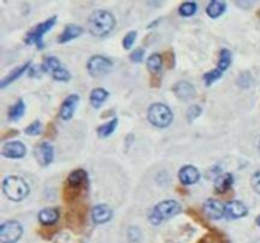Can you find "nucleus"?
Here are the masks:
<instances>
[{
	"label": "nucleus",
	"instance_id": "bb28decb",
	"mask_svg": "<svg viewBox=\"0 0 260 243\" xmlns=\"http://www.w3.org/2000/svg\"><path fill=\"white\" fill-rule=\"evenodd\" d=\"M61 67L60 61L57 60L56 57H46L44 58V63H43V69L44 71H50V73L54 74L56 70H59Z\"/></svg>",
	"mask_w": 260,
	"mask_h": 243
},
{
	"label": "nucleus",
	"instance_id": "0eeeda50",
	"mask_svg": "<svg viewBox=\"0 0 260 243\" xmlns=\"http://www.w3.org/2000/svg\"><path fill=\"white\" fill-rule=\"evenodd\" d=\"M112 66H113L112 61L103 56L92 57L88 62L89 74L94 77H100V76L105 75L112 69Z\"/></svg>",
	"mask_w": 260,
	"mask_h": 243
},
{
	"label": "nucleus",
	"instance_id": "ddd939ff",
	"mask_svg": "<svg viewBox=\"0 0 260 243\" xmlns=\"http://www.w3.org/2000/svg\"><path fill=\"white\" fill-rule=\"evenodd\" d=\"M78 101H79V96L78 95H70V96H67L63 100L62 105L60 108V117L63 120H69L70 118L73 117L74 112L76 109V105H78Z\"/></svg>",
	"mask_w": 260,
	"mask_h": 243
},
{
	"label": "nucleus",
	"instance_id": "4468645a",
	"mask_svg": "<svg viewBox=\"0 0 260 243\" xmlns=\"http://www.w3.org/2000/svg\"><path fill=\"white\" fill-rule=\"evenodd\" d=\"M179 180L184 185H192L200 180V171L194 166H184L179 171Z\"/></svg>",
	"mask_w": 260,
	"mask_h": 243
},
{
	"label": "nucleus",
	"instance_id": "a878e982",
	"mask_svg": "<svg viewBox=\"0 0 260 243\" xmlns=\"http://www.w3.org/2000/svg\"><path fill=\"white\" fill-rule=\"evenodd\" d=\"M231 63V52L228 50H222L221 54H220V60H219V66L217 69L221 70L222 73L227 70V67L230 66Z\"/></svg>",
	"mask_w": 260,
	"mask_h": 243
},
{
	"label": "nucleus",
	"instance_id": "1a4fd4ad",
	"mask_svg": "<svg viewBox=\"0 0 260 243\" xmlns=\"http://www.w3.org/2000/svg\"><path fill=\"white\" fill-rule=\"evenodd\" d=\"M35 156L41 166H47L54 160V147L47 142L41 143L36 147Z\"/></svg>",
	"mask_w": 260,
	"mask_h": 243
},
{
	"label": "nucleus",
	"instance_id": "7ed1b4c3",
	"mask_svg": "<svg viewBox=\"0 0 260 243\" xmlns=\"http://www.w3.org/2000/svg\"><path fill=\"white\" fill-rule=\"evenodd\" d=\"M180 212V206L175 200H165L159 203L158 206H154L149 214V219L152 224H160L164 219H169L177 215Z\"/></svg>",
	"mask_w": 260,
	"mask_h": 243
},
{
	"label": "nucleus",
	"instance_id": "cd10ccee",
	"mask_svg": "<svg viewBox=\"0 0 260 243\" xmlns=\"http://www.w3.org/2000/svg\"><path fill=\"white\" fill-rule=\"evenodd\" d=\"M197 10V4L196 3H184L181 4L180 8H179V13H180L183 17H190L193 16Z\"/></svg>",
	"mask_w": 260,
	"mask_h": 243
},
{
	"label": "nucleus",
	"instance_id": "f704fd0d",
	"mask_svg": "<svg viewBox=\"0 0 260 243\" xmlns=\"http://www.w3.org/2000/svg\"><path fill=\"white\" fill-rule=\"evenodd\" d=\"M251 187H253L258 194H260V170L257 171L251 177Z\"/></svg>",
	"mask_w": 260,
	"mask_h": 243
},
{
	"label": "nucleus",
	"instance_id": "7c9ffc66",
	"mask_svg": "<svg viewBox=\"0 0 260 243\" xmlns=\"http://www.w3.org/2000/svg\"><path fill=\"white\" fill-rule=\"evenodd\" d=\"M41 122H38V120H36V122H33V123L31 124V126H28L27 128H25V134H28V136H38L40 133H41Z\"/></svg>",
	"mask_w": 260,
	"mask_h": 243
},
{
	"label": "nucleus",
	"instance_id": "9b49d317",
	"mask_svg": "<svg viewBox=\"0 0 260 243\" xmlns=\"http://www.w3.org/2000/svg\"><path fill=\"white\" fill-rule=\"evenodd\" d=\"M247 214V208L239 200L230 202L225 206V217L230 219H238Z\"/></svg>",
	"mask_w": 260,
	"mask_h": 243
},
{
	"label": "nucleus",
	"instance_id": "6e6552de",
	"mask_svg": "<svg viewBox=\"0 0 260 243\" xmlns=\"http://www.w3.org/2000/svg\"><path fill=\"white\" fill-rule=\"evenodd\" d=\"M203 212L209 219L217 221V219H221L225 215V206L219 200L208 199L203 206Z\"/></svg>",
	"mask_w": 260,
	"mask_h": 243
},
{
	"label": "nucleus",
	"instance_id": "f8f14e48",
	"mask_svg": "<svg viewBox=\"0 0 260 243\" xmlns=\"http://www.w3.org/2000/svg\"><path fill=\"white\" fill-rule=\"evenodd\" d=\"M25 152H27L25 146L18 141L5 143L3 147V156L9 158H22L25 155Z\"/></svg>",
	"mask_w": 260,
	"mask_h": 243
},
{
	"label": "nucleus",
	"instance_id": "39448f33",
	"mask_svg": "<svg viewBox=\"0 0 260 243\" xmlns=\"http://www.w3.org/2000/svg\"><path fill=\"white\" fill-rule=\"evenodd\" d=\"M56 23V17H52V18L44 20L41 24H37L33 29L28 32V35L25 36V43L27 44H36L38 48H43V42H42V38L43 36L50 31L52 27Z\"/></svg>",
	"mask_w": 260,
	"mask_h": 243
},
{
	"label": "nucleus",
	"instance_id": "f03ea898",
	"mask_svg": "<svg viewBox=\"0 0 260 243\" xmlns=\"http://www.w3.org/2000/svg\"><path fill=\"white\" fill-rule=\"evenodd\" d=\"M3 191L8 199L13 200V202H20L24 198H27L29 193V187L20 177L9 176L4 180Z\"/></svg>",
	"mask_w": 260,
	"mask_h": 243
},
{
	"label": "nucleus",
	"instance_id": "dca6fc26",
	"mask_svg": "<svg viewBox=\"0 0 260 243\" xmlns=\"http://www.w3.org/2000/svg\"><path fill=\"white\" fill-rule=\"evenodd\" d=\"M59 217H60L59 210L55 208H44L42 209L40 214H38V219H40V222L44 225L55 224V223L59 221Z\"/></svg>",
	"mask_w": 260,
	"mask_h": 243
},
{
	"label": "nucleus",
	"instance_id": "2eb2a0df",
	"mask_svg": "<svg viewBox=\"0 0 260 243\" xmlns=\"http://www.w3.org/2000/svg\"><path fill=\"white\" fill-rule=\"evenodd\" d=\"M173 90H174V94L180 100H188V99L194 96V86L187 81L177 82L174 88H173Z\"/></svg>",
	"mask_w": 260,
	"mask_h": 243
},
{
	"label": "nucleus",
	"instance_id": "5701e85b",
	"mask_svg": "<svg viewBox=\"0 0 260 243\" xmlns=\"http://www.w3.org/2000/svg\"><path fill=\"white\" fill-rule=\"evenodd\" d=\"M24 111H25V105L23 103V100H18L16 104L13 105L9 109V113H8V117H9L10 120L16 122V120L20 119V118L24 115Z\"/></svg>",
	"mask_w": 260,
	"mask_h": 243
},
{
	"label": "nucleus",
	"instance_id": "f3484780",
	"mask_svg": "<svg viewBox=\"0 0 260 243\" xmlns=\"http://www.w3.org/2000/svg\"><path fill=\"white\" fill-rule=\"evenodd\" d=\"M234 184V176H232L230 172L223 175H220L215 181V190L219 194L226 193L227 190H230V187H232Z\"/></svg>",
	"mask_w": 260,
	"mask_h": 243
},
{
	"label": "nucleus",
	"instance_id": "f257e3e1",
	"mask_svg": "<svg viewBox=\"0 0 260 243\" xmlns=\"http://www.w3.org/2000/svg\"><path fill=\"white\" fill-rule=\"evenodd\" d=\"M114 25H116L114 17L107 10H95L92 16L89 17V31L97 37L108 35L114 28Z\"/></svg>",
	"mask_w": 260,
	"mask_h": 243
},
{
	"label": "nucleus",
	"instance_id": "c85d7f7f",
	"mask_svg": "<svg viewBox=\"0 0 260 243\" xmlns=\"http://www.w3.org/2000/svg\"><path fill=\"white\" fill-rule=\"evenodd\" d=\"M222 74L223 73H222L221 70L215 69V70H212V71H209V73L204 74V76H203V77H204V81H206L207 85H211L212 82H215L216 80H219L220 77H221Z\"/></svg>",
	"mask_w": 260,
	"mask_h": 243
},
{
	"label": "nucleus",
	"instance_id": "4be33fe9",
	"mask_svg": "<svg viewBox=\"0 0 260 243\" xmlns=\"http://www.w3.org/2000/svg\"><path fill=\"white\" fill-rule=\"evenodd\" d=\"M226 9V4L223 1H211L207 6V14H208L211 18H219L221 16L222 13L225 12Z\"/></svg>",
	"mask_w": 260,
	"mask_h": 243
},
{
	"label": "nucleus",
	"instance_id": "c9c22d12",
	"mask_svg": "<svg viewBox=\"0 0 260 243\" xmlns=\"http://www.w3.org/2000/svg\"><path fill=\"white\" fill-rule=\"evenodd\" d=\"M143 56H145V51L142 50V48H137V50H135L131 54V60L133 61V62H141L143 58Z\"/></svg>",
	"mask_w": 260,
	"mask_h": 243
},
{
	"label": "nucleus",
	"instance_id": "393cba45",
	"mask_svg": "<svg viewBox=\"0 0 260 243\" xmlns=\"http://www.w3.org/2000/svg\"><path fill=\"white\" fill-rule=\"evenodd\" d=\"M117 123H118L117 118H113V119L109 120L108 123H105V124H103V126L99 127V128H98L99 137L111 136L112 133L114 132V130H116V127H117Z\"/></svg>",
	"mask_w": 260,
	"mask_h": 243
},
{
	"label": "nucleus",
	"instance_id": "2f4dec72",
	"mask_svg": "<svg viewBox=\"0 0 260 243\" xmlns=\"http://www.w3.org/2000/svg\"><path fill=\"white\" fill-rule=\"evenodd\" d=\"M136 36H137V33L135 31L130 32V33H127V35L124 36L122 43H123V47L126 48V50L132 48V44H133V42H135V39H136Z\"/></svg>",
	"mask_w": 260,
	"mask_h": 243
},
{
	"label": "nucleus",
	"instance_id": "c756f323",
	"mask_svg": "<svg viewBox=\"0 0 260 243\" xmlns=\"http://www.w3.org/2000/svg\"><path fill=\"white\" fill-rule=\"evenodd\" d=\"M52 77H54L55 80H59V81H69L71 75H70L67 70H65L63 67H60V69L56 70V71L52 74Z\"/></svg>",
	"mask_w": 260,
	"mask_h": 243
},
{
	"label": "nucleus",
	"instance_id": "a211bd4d",
	"mask_svg": "<svg viewBox=\"0 0 260 243\" xmlns=\"http://www.w3.org/2000/svg\"><path fill=\"white\" fill-rule=\"evenodd\" d=\"M81 33L82 29L80 28V27H78V25L75 24H70L67 25L66 28L63 29L62 35L59 37V42H60V43L69 42L71 41V39H74V38H78L79 36H81Z\"/></svg>",
	"mask_w": 260,
	"mask_h": 243
},
{
	"label": "nucleus",
	"instance_id": "e433bc0d",
	"mask_svg": "<svg viewBox=\"0 0 260 243\" xmlns=\"http://www.w3.org/2000/svg\"><path fill=\"white\" fill-rule=\"evenodd\" d=\"M164 60L169 69H171V67L174 66V54H173V52H170V51H169V52H165Z\"/></svg>",
	"mask_w": 260,
	"mask_h": 243
},
{
	"label": "nucleus",
	"instance_id": "9d476101",
	"mask_svg": "<svg viewBox=\"0 0 260 243\" xmlns=\"http://www.w3.org/2000/svg\"><path fill=\"white\" fill-rule=\"evenodd\" d=\"M112 217H113V212L105 204H99L92 210V218L95 224H104L108 221H111Z\"/></svg>",
	"mask_w": 260,
	"mask_h": 243
},
{
	"label": "nucleus",
	"instance_id": "b1692460",
	"mask_svg": "<svg viewBox=\"0 0 260 243\" xmlns=\"http://www.w3.org/2000/svg\"><path fill=\"white\" fill-rule=\"evenodd\" d=\"M162 57L160 56L159 54H154L149 57V60H147V69L150 70V73L156 74L159 71H161L162 67Z\"/></svg>",
	"mask_w": 260,
	"mask_h": 243
},
{
	"label": "nucleus",
	"instance_id": "473e14b6",
	"mask_svg": "<svg viewBox=\"0 0 260 243\" xmlns=\"http://www.w3.org/2000/svg\"><path fill=\"white\" fill-rule=\"evenodd\" d=\"M141 238V231L137 227H131L128 229V240L131 242H139Z\"/></svg>",
	"mask_w": 260,
	"mask_h": 243
},
{
	"label": "nucleus",
	"instance_id": "6ab92c4d",
	"mask_svg": "<svg viewBox=\"0 0 260 243\" xmlns=\"http://www.w3.org/2000/svg\"><path fill=\"white\" fill-rule=\"evenodd\" d=\"M29 65H31V63L25 62V63H23L22 66L17 67V69H14L13 71H10L9 75H8L6 77H4V79L1 80V82H0V86H1V88H5L6 85H9V84H12L13 81H16V80L18 79L19 76H22L23 73H24V71H27V69L29 67Z\"/></svg>",
	"mask_w": 260,
	"mask_h": 243
},
{
	"label": "nucleus",
	"instance_id": "4c0bfd02",
	"mask_svg": "<svg viewBox=\"0 0 260 243\" xmlns=\"http://www.w3.org/2000/svg\"><path fill=\"white\" fill-rule=\"evenodd\" d=\"M257 224H258V225H260V215H259V217H258V218H257Z\"/></svg>",
	"mask_w": 260,
	"mask_h": 243
},
{
	"label": "nucleus",
	"instance_id": "20e7f679",
	"mask_svg": "<svg viewBox=\"0 0 260 243\" xmlns=\"http://www.w3.org/2000/svg\"><path fill=\"white\" fill-rule=\"evenodd\" d=\"M150 123L154 124L159 128H165L173 122V113H171L170 108L166 107L165 104H152L149 108V113H147Z\"/></svg>",
	"mask_w": 260,
	"mask_h": 243
},
{
	"label": "nucleus",
	"instance_id": "aec40b11",
	"mask_svg": "<svg viewBox=\"0 0 260 243\" xmlns=\"http://www.w3.org/2000/svg\"><path fill=\"white\" fill-rule=\"evenodd\" d=\"M88 180L86 172L84 170H75L69 175L67 185L73 187H81L82 184H85Z\"/></svg>",
	"mask_w": 260,
	"mask_h": 243
},
{
	"label": "nucleus",
	"instance_id": "423d86ee",
	"mask_svg": "<svg viewBox=\"0 0 260 243\" xmlns=\"http://www.w3.org/2000/svg\"><path fill=\"white\" fill-rule=\"evenodd\" d=\"M23 228L20 223L16 221L5 222L0 227V242L1 243H16L22 237Z\"/></svg>",
	"mask_w": 260,
	"mask_h": 243
},
{
	"label": "nucleus",
	"instance_id": "412c9836",
	"mask_svg": "<svg viewBox=\"0 0 260 243\" xmlns=\"http://www.w3.org/2000/svg\"><path fill=\"white\" fill-rule=\"evenodd\" d=\"M108 98V92L105 89L101 88H97L94 89L90 94V103L94 108H99L101 107V104L104 103L105 99Z\"/></svg>",
	"mask_w": 260,
	"mask_h": 243
},
{
	"label": "nucleus",
	"instance_id": "58836bf2",
	"mask_svg": "<svg viewBox=\"0 0 260 243\" xmlns=\"http://www.w3.org/2000/svg\"><path fill=\"white\" fill-rule=\"evenodd\" d=\"M259 150H260V141H259Z\"/></svg>",
	"mask_w": 260,
	"mask_h": 243
},
{
	"label": "nucleus",
	"instance_id": "72a5a7b5",
	"mask_svg": "<svg viewBox=\"0 0 260 243\" xmlns=\"http://www.w3.org/2000/svg\"><path fill=\"white\" fill-rule=\"evenodd\" d=\"M200 113H202V109L198 105H193V107H190L188 109V119L189 120H194L197 117H200Z\"/></svg>",
	"mask_w": 260,
	"mask_h": 243
}]
</instances>
